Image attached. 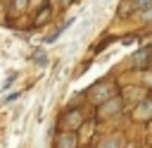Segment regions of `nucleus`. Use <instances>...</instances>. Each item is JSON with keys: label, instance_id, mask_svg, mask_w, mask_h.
I'll return each instance as SVG.
<instances>
[{"label": "nucleus", "instance_id": "nucleus-1", "mask_svg": "<svg viewBox=\"0 0 152 148\" xmlns=\"http://www.w3.org/2000/svg\"><path fill=\"white\" fill-rule=\"evenodd\" d=\"M74 143H76V141H74L71 134H64V136L59 138V148H74Z\"/></svg>", "mask_w": 152, "mask_h": 148}, {"label": "nucleus", "instance_id": "nucleus-2", "mask_svg": "<svg viewBox=\"0 0 152 148\" xmlns=\"http://www.w3.org/2000/svg\"><path fill=\"white\" fill-rule=\"evenodd\" d=\"M150 112H152V103H145V105L138 110V117H147Z\"/></svg>", "mask_w": 152, "mask_h": 148}, {"label": "nucleus", "instance_id": "nucleus-3", "mask_svg": "<svg viewBox=\"0 0 152 148\" xmlns=\"http://www.w3.org/2000/svg\"><path fill=\"white\" fill-rule=\"evenodd\" d=\"M135 2V7H150L152 5V0H133Z\"/></svg>", "mask_w": 152, "mask_h": 148}, {"label": "nucleus", "instance_id": "nucleus-4", "mask_svg": "<svg viewBox=\"0 0 152 148\" xmlns=\"http://www.w3.org/2000/svg\"><path fill=\"white\" fill-rule=\"evenodd\" d=\"M100 148H119V143H116V141H107V143H102Z\"/></svg>", "mask_w": 152, "mask_h": 148}, {"label": "nucleus", "instance_id": "nucleus-5", "mask_svg": "<svg viewBox=\"0 0 152 148\" xmlns=\"http://www.w3.org/2000/svg\"><path fill=\"white\" fill-rule=\"evenodd\" d=\"M145 19H152V12H150V14H145Z\"/></svg>", "mask_w": 152, "mask_h": 148}, {"label": "nucleus", "instance_id": "nucleus-6", "mask_svg": "<svg viewBox=\"0 0 152 148\" xmlns=\"http://www.w3.org/2000/svg\"><path fill=\"white\" fill-rule=\"evenodd\" d=\"M17 5H24V0H17Z\"/></svg>", "mask_w": 152, "mask_h": 148}]
</instances>
